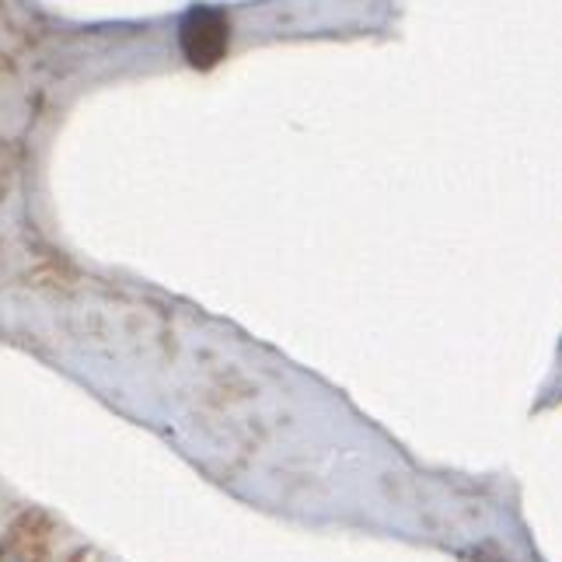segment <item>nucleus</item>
Segmentation results:
<instances>
[{"label":"nucleus","mask_w":562,"mask_h":562,"mask_svg":"<svg viewBox=\"0 0 562 562\" xmlns=\"http://www.w3.org/2000/svg\"><path fill=\"white\" fill-rule=\"evenodd\" d=\"M49 531H53L49 520L29 510L25 525L18 528V535L4 549H0V562H43L46 546H49Z\"/></svg>","instance_id":"1"},{"label":"nucleus","mask_w":562,"mask_h":562,"mask_svg":"<svg viewBox=\"0 0 562 562\" xmlns=\"http://www.w3.org/2000/svg\"><path fill=\"white\" fill-rule=\"evenodd\" d=\"M25 517H29V507L14 503L4 490H0V549H4L8 541L18 535V528L25 525Z\"/></svg>","instance_id":"2"},{"label":"nucleus","mask_w":562,"mask_h":562,"mask_svg":"<svg viewBox=\"0 0 562 562\" xmlns=\"http://www.w3.org/2000/svg\"><path fill=\"white\" fill-rule=\"evenodd\" d=\"M77 552H81V541H74V546H64V535L53 528V531H49V546H46L43 562H74Z\"/></svg>","instance_id":"3"},{"label":"nucleus","mask_w":562,"mask_h":562,"mask_svg":"<svg viewBox=\"0 0 562 562\" xmlns=\"http://www.w3.org/2000/svg\"><path fill=\"white\" fill-rule=\"evenodd\" d=\"M74 562H120V559H112V555H105V552H99V549L81 546V552L74 555Z\"/></svg>","instance_id":"4"}]
</instances>
